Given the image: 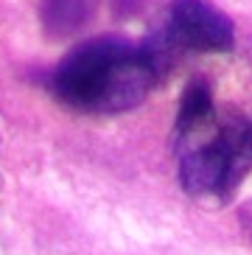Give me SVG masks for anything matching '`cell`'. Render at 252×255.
Returning <instances> with one entry per match:
<instances>
[{
  "label": "cell",
  "mask_w": 252,
  "mask_h": 255,
  "mask_svg": "<svg viewBox=\"0 0 252 255\" xmlns=\"http://www.w3.org/2000/svg\"><path fill=\"white\" fill-rule=\"evenodd\" d=\"M157 76L146 45H134L124 37H98L59 62L51 76V90L73 110L118 115L140 104Z\"/></svg>",
  "instance_id": "6da1fadb"
},
{
  "label": "cell",
  "mask_w": 252,
  "mask_h": 255,
  "mask_svg": "<svg viewBox=\"0 0 252 255\" xmlns=\"http://www.w3.org/2000/svg\"><path fill=\"white\" fill-rule=\"evenodd\" d=\"M252 168V132L238 127L219 129L210 140L199 143L182 157V185L193 196H224Z\"/></svg>",
  "instance_id": "7a4b0ae2"
},
{
  "label": "cell",
  "mask_w": 252,
  "mask_h": 255,
  "mask_svg": "<svg viewBox=\"0 0 252 255\" xmlns=\"http://www.w3.org/2000/svg\"><path fill=\"white\" fill-rule=\"evenodd\" d=\"M168 37L193 51H230L236 31L230 17L208 0H174Z\"/></svg>",
  "instance_id": "3957f363"
},
{
  "label": "cell",
  "mask_w": 252,
  "mask_h": 255,
  "mask_svg": "<svg viewBox=\"0 0 252 255\" xmlns=\"http://www.w3.org/2000/svg\"><path fill=\"white\" fill-rule=\"evenodd\" d=\"M96 11V0H45L42 25L51 37H70L87 23Z\"/></svg>",
  "instance_id": "277c9868"
},
{
  "label": "cell",
  "mask_w": 252,
  "mask_h": 255,
  "mask_svg": "<svg viewBox=\"0 0 252 255\" xmlns=\"http://www.w3.org/2000/svg\"><path fill=\"white\" fill-rule=\"evenodd\" d=\"M213 113V96H210L208 82L202 79H193L191 84L182 93V101H179V115H177V132H193V129L205 124Z\"/></svg>",
  "instance_id": "5b68a950"
}]
</instances>
